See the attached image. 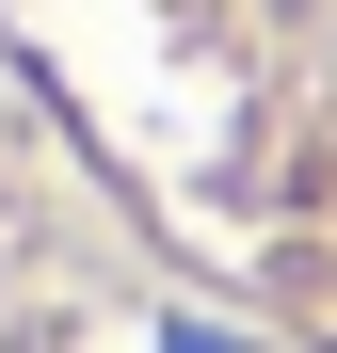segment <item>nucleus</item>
<instances>
[{
    "label": "nucleus",
    "instance_id": "nucleus-1",
    "mask_svg": "<svg viewBox=\"0 0 337 353\" xmlns=\"http://www.w3.org/2000/svg\"><path fill=\"white\" fill-rule=\"evenodd\" d=\"M177 353H257V337H225V321H177Z\"/></svg>",
    "mask_w": 337,
    "mask_h": 353
}]
</instances>
